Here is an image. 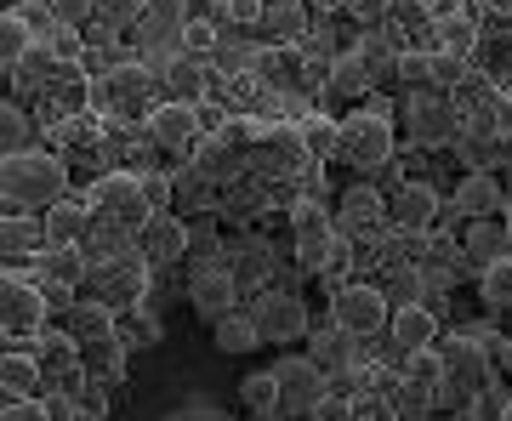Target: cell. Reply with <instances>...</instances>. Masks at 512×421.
Wrapping results in <instances>:
<instances>
[{"instance_id":"cell-34","label":"cell","mask_w":512,"mask_h":421,"mask_svg":"<svg viewBox=\"0 0 512 421\" xmlns=\"http://www.w3.org/2000/svg\"><path fill=\"white\" fill-rule=\"evenodd\" d=\"M0 148H6V154L29 148V120H23L18 103H6V109H0Z\"/></svg>"},{"instance_id":"cell-45","label":"cell","mask_w":512,"mask_h":421,"mask_svg":"<svg viewBox=\"0 0 512 421\" xmlns=\"http://www.w3.org/2000/svg\"><path fill=\"white\" fill-rule=\"evenodd\" d=\"M501 365L512 370V342H507V336H501Z\"/></svg>"},{"instance_id":"cell-26","label":"cell","mask_w":512,"mask_h":421,"mask_svg":"<svg viewBox=\"0 0 512 421\" xmlns=\"http://www.w3.org/2000/svg\"><path fill=\"white\" fill-rule=\"evenodd\" d=\"M370 80H376V69H370L359 52H342L330 63V97H365Z\"/></svg>"},{"instance_id":"cell-22","label":"cell","mask_w":512,"mask_h":421,"mask_svg":"<svg viewBox=\"0 0 512 421\" xmlns=\"http://www.w3.org/2000/svg\"><path fill=\"white\" fill-rule=\"evenodd\" d=\"M35 274L40 279H63V285H80V279L92 274V262L80 257V245H46L35 257Z\"/></svg>"},{"instance_id":"cell-39","label":"cell","mask_w":512,"mask_h":421,"mask_svg":"<svg viewBox=\"0 0 512 421\" xmlns=\"http://www.w3.org/2000/svg\"><path fill=\"white\" fill-rule=\"evenodd\" d=\"M456 12H467V0H421V18L427 23H444V18H456Z\"/></svg>"},{"instance_id":"cell-35","label":"cell","mask_w":512,"mask_h":421,"mask_svg":"<svg viewBox=\"0 0 512 421\" xmlns=\"http://www.w3.org/2000/svg\"><path fill=\"white\" fill-rule=\"evenodd\" d=\"M183 23V52H217V23L211 18H194V12H188V18H177Z\"/></svg>"},{"instance_id":"cell-10","label":"cell","mask_w":512,"mask_h":421,"mask_svg":"<svg viewBox=\"0 0 512 421\" xmlns=\"http://www.w3.org/2000/svg\"><path fill=\"white\" fill-rule=\"evenodd\" d=\"M92 217H97L92 194H86V200H80V194H63L57 205H46V211H40L46 239H52V245H80V239L92 234Z\"/></svg>"},{"instance_id":"cell-18","label":"cell","mask_w":512,"mask_h":421,"mask_svg":"<svg viewBox=\"0 0 512 421\" xmlns=\"http://www.w3.org/2000/svg\"><path fill=\"white\" fill-rule=\"evenodd\" d=\"M387 336H393L404 353L433 348V336H439V319H433V308H421V302H404V308H393V319H387Z\"/></svg>"},{"instance_id":"cell-38","label":"cell","mask_w":512,"mask_h":421,"mask_svg":"<svg viewBox=\"0 0 512 421\" xmlns=\"http://www.w3.org/2000/svg\"><path fill=\"white\" fill-rule=\"evenodd\" d=\"M0 421H52V410H46V399H6Z\"/></svg>"},{"instance_id":"cell-42","label":"cell","mask_w":512,"mask_h":421,"mask_svg":"<svg viewBox=\"0 0 512 421\" xmlns=\"http://www.w3.org/2000/svg\"><path fill=\"white\" fill-rule=\"evenodd\" d=\"M387 6H393V0H348V12H353V18H382Z\"/></svg>"},{"instance_id":"cell-14","label":"cell","mask_w":512,"mask_h":421,"mask_svg":"<svg viewBox=\"0 0 512 421\" xmlns=\"http://www.w3.org/2000/svg\"><path fill=\"white\" fill-rule=\"evenodd\" d=\"M450 205H456V217L473 222V217H495V211H507L512 200H507V188L495 183V171H473V177L456 188V200H450Z\"/></svg>"},{"instance_id":"cell-24","label":"cell","mask_w":512,"mask_h":421,"mask_svg":"<svg viewBox=\"0 0 512 421\" xmlns=\"http://www.w3.org/2000/svg\"><path fill=\"white\" fill-rule=\"evenodd\" d=\"M35 46H40V35H35V23H29V12H23V6L0 18V57H6V69H18Z\"/></svg>"},{"instance_id":"cell-3","label":"cell","mask_w":512,"mask_h":421,"mask_svg":"<svg viewBox=\"0 0 512 421\" xmlns=\"http://www.w3.org/2000/svg\"><path fill=\"white\" fill-rule=\"evenodd\" d=\"M336 160H348L353 171H382L393 160V120L387 109H359L342 120V137H336Z\"/></svg>"},{"instance_id":"cell-9","label":"cell","mask_w":512,"mask_h":421,"mask_svg":"<svg viewBox=\"0 0 512 421\" xmlns=\"http://www.w3.org/2000/svg\"><path fill=\"white\" fill-rule=\"evenodd\" d=\"M336 228H342V234H359V239H376L382 228H393V222H387V200L365 183L348 188V194H342V211H336Z\"/></svg>"},{"instance_id":"cell-21","label":"cell","mask_w":512,"mask_h":421,"mask_svg":"<svg viewBox=\"0 0 512 421\" xmlns=\"http://www.w3.org/2000/svg\"><path fill=\"white\" fill-rule=\"evenodd\" d=\"M69 330L80 336V348H97V342H120V319H114L109 302H74V308H69Z\"/></svg>"},{"instance_id":"cell-6","label":"cell","mask_w":512,"mask_h":421,"mask_svg":"<svg viewBox=\"0 0 512 421\" xmlns=\"http://www.w3.org/2000/svg\"><path fill=\"white\" fill-rule=\"evenodd\" d=\"M393 313H387V296L376 285H342L330 296V325L353 330V336H376Z\"/></svg>"},{"instance_id":"cell-29","label":"cell","mask_w":512,"mask_h":421,"mask_svg":"<svg viewBox=\"0 0 512 421\" xmlns=\"http://www.w3.org/2000/svg\"><path fill=\"white\" fill-rule=\"evenodd\" d=\"M433 29H439V52L473 57V46H478V23L467 18V12H456V18H444V23H433Z\"/></svg>"},{"instance_id":"cell-1","label":"cell","mask_w":512,"mask_h":421,"mask_svg":"<svg viewBox=\"0 0 512 421\" xmlns=\"http://www.w3.org/2000/svg\"><path fill=\"white\" fill-rule=\"evenodd\" d=\"M69 194V165L57 160L52 148H18L0 160V200L6 211H46Z\"/></svg>"},{"instance_id":"cell-44","label":"cell","mask_w":512,"mask_h":421,"mask_svg":"<svg viewBox=\"0 0 512 421\" xmlns=\"http://www.w3.org/2000/svg\"><path fill=\"white\" fill-rule=\"evenodd\" d=\"M171 421H222V416H211V410H183V416H171Z\"/></svg>"},{"instance_id":"cell-32","label":"cell","mask_w":512,"mask_h":421,"mask_svg":"<svg viewBox=\"0 0 512 421\" xmlns=\"http://www.w3.org/2000/svg\"><path fill=\"white\" fill-rule=\"evenodd\" d=\"M296 63H302L296 52L274 46V52H262V57H256V74H262V86H296Z\"/></svg>"},{"instance_id":"cell-23","label":"cell","mask_w":512,"mask_h":421,"mask_svg":"<svg viewBox=\"0 0 512 421\" xmlns=\"http://www.w3.org/2000/svg\"><path fill=\"white\" fill-rule=\"evenodd\" d=\"M211 330H217V353H251V348L268 342L262 325H256V313H222Z\"/></svg>"},{"instance_id":"cell-28","label":"cell","mask_w":512,"mask_h":421,"mask_svg":"<svg viewBox=\"0 0 512 421\" xmlns=\"http://www.w3.org/2000/svg\"><path fill=\"white\" fill-rule=\"evenodd\" d=\"M478 296H484L490 308H512V251L495 257L490 268H478Z\"/></svg>"},{"instance_id":"cell-41","label":"cell","mask_w":512,"mask_h":421,"mask_svg":"<svg viewBox=\"0 0 512 421\" xmlns=\"http://www.w3.org/2000/svg\"><path fill=\"white\" fill-rule=\"evenodd\" d=\"M222 12H228V23H256L262 18V0H228Z\"/></svg>"},{"instance_id":"cell-17","label":"cell","mask_w":512,"mask_h":421,"mask_svg":"<svg viewBox=\"0 0 512 421\" xmlns=\"http://www.w3.org/2000/svg\"><path fill=\"white\" fill-rule=\"evenodd\" d=\"M143 239H148V251H143L148 268H165V262H183L188 257V228L171 217V211H160V217L148 222Z\"/></svg>"},{"instance_id":"cell-12","label":"cell","mask_w":512,"mask_h":421,"mask_svg":"<svg viewBox=\"0 0 512 421\" xmlns=\"http://www.w3.org/2000/svg\"><path fill=\"white\" fill-rule=\"evenodd\" d=\"M467 262L473 268H490L495 257H507V245H512V211H495V217H473L467 222Z\"/></svg>"},{"instance_id":"cell-4","label":"cell","mask_w":512,"mask_h":421,"mask_svg":"<svg viewBox=\"0 0 512 421\" xmlns=\"http://www.w3.org/2000/svg\"><path fill=\"white\" fill-rule=\"evenodd\" d=\"M52 313V296L40 274H6L0 279V325H6V348H18L23 336H40Z\"/></svg>"},{"instance_id":"cell-30","label":"cell","mask_w":512,"mask_h":421,"mask_svg":"<svg viewBox=\"0 0 512 421\" xmlns=\"http://www.w3.org/2000/svg\"><path fill=\"white\" fill-rule=\"evenodd\" d=\"M336 137H342V126L325 120V114H308V120H302V143H308L313 160H336Z\"/></svg>"},{"instance_id":"cell-7","label":"cell","mask_w":512,"mask_h":421,"mask_svg":"<svg viewBox=\"0 0 512 421\" xmlns=\"http://www.w3.org/2000/svg\"><path fill=\"white\" fill-rule=\"evenodd\" d=\"M200 131H205L200 103H188V97H171V103H154L148 109V137L160 148H194Z\"/></svg>"},{"instance_id":"cell-46","label":"cell","mask_w":512,"mask_h":421,"mask_svg":"<svg viewBox=\"0 0 512 421\" xmlns=\"http://www.w3.org/2000/svg\"><path fill=\"white\" fill-rule=\"evenodd\" d=\"M495 421H512V399H507V404H501V416H495Z\"/></svg>"},{"instance_id":"cell-43","label":"cell","mask_w":512,"mask_h":421,"mask_svg":"<svg viewBox=\"0 0 512 421\" xmlns=\"http://www.w3.org/2000/svg\"><path fill=\"white\" fill-rule=\"evenodd\" d=\"M148 12H160V18H188V0H148Z\"/></svg>"},{"instance_id":"cell-27","label":"cell","mask_w":512,"mask_h":421,"mask_svg":"<svg viewBox=\"0 0 512 421\" xmlns=\"http://www.w3.org/2000/svg\"><path fill=\"white\" fill-rule=\"evenodd\" d=\"M308 359H313L319 370H342V365H353V330L330 325V330H319V336H308Z\"/></svg>"},{"instance_id":"cell-19","label":"cell","mask_w":512,"mask_h":421,"mask_svg":"<svg viewBox=\"0 0 512 421\" xmlns=\"http://www.w3.org/2000/svg\"><path fill=\"white\" fill-rule=\"evenodd\" d=\"M456 131V103H444V97L421 92L416 103H410V137L416 143H444Z\"/></svg>"},{"instance_id":"cell-16","label":"cell","mask_w":512,"mask_h":421,"mask_svg":"<svg viewBox=\"0 0 512 421\" xmlns=\"http://www.w3.org/2000/svg\"><path fill=\"white\" fill-rule=\"evenodd\" d=\"M40 245H52V239H46V222H35L29 211H6V217H0V257L6 262L40 257Z\"/></svg>"},{"instance_id":"cell-15","label":"cell","mask_w":512,"mask_h":421,"mask_svg":"<svg viewBox=\"0 0 512 421\" xmlns=\"http://www.w3.org/2000/svg\"><path fill=\"white\" fill-rule=\"evenodd\" d=\"M0 387H6V399H46V365H40L35 353L6 348V359H0Z\"/></svg>"},{"instance_id":"cell-33","label":"cell","mask_w":512,"mask_h":421,"mask_svg":"<svg viewBox=\"0 0 512 421\" xmlns=\"http://www.w3.org/2000/svg\"><path fill=\"white\" fill-rule=\"evenodd\" d=\"M450 103H456V114H473L478 103H495V86L484 80V74H473V69H467V74L456 80V97H450Z\"/></svg>"},{"instance_id":"cell-20","label":"cell","mask_w":512,"mask_h":421,"mask_svg":"<svg viewBox=\"0 0 512 421\" xmlns=\"http://www.w3.org/2000/svg\"><path fill=\"white\" fill-rule=\"evenodd\" d=\"M35 359L46 365V376H69V370L86 365V348L74 330H40L35 336Z\"/></svg>"},{"instance_id":"cell-31","label":"cell","mask_w":512,"mask_h":421,"mask_svg":"<svg viewBox=\"0 0 512 421\" xmlns=\"http://www.w3.org/2000/svg\"><path fill=\"white\" fill-rule=\"evenodd\" d=\"M393 69H399V80L404 86H439V57L433 52H399V63H393Z\"/></svg>"},{"instance_id":"cell-2","label":"cell","mask_w":512,"mask_h":421,"mask_svg":"<svg viewBox=\"0 0 512 421\" xmlns=\"http://www.w3.org/2000/svg\"><path fill=\"white\" fill-rule=\"evenodd\" d=\"M92 205H97V217L109 222L114 234H143L148 222L160 217L154 200H148L143 177H131V171H109V177H97V183H92Z\"/></svg>"},{"instance_id":"cell-13","label":"cell","mask_w":512,"mask_h":421,"mask_svg":"<svg viewBox=\"0 0 512 421\" xmlns=\"http://www.w3.org/2000/svg\"><path fill=\"white\" fill-rule=\"evenodd\" d=\"M188 302H194V313H200V319H211V325H217L222 313H234L239 279L228 274V268H205V274L188 285Z\"/></svg>"},{"instance_id":"cell-11","label":"cell","mask_w":512,"mask_h":421,"mask_svg":"<svg viewBox=\"0 0 512 421\" xmlns=\"http://www.w3.org/2000/svg\"><path fill=\"white\" fill-rule=\"evenodd\" d=\"M444 217V200L427 183H399L393 200H387V222L393 228H433Z\"/></svg>"},{"instance_id":"cell-5","label":"cell","mask_w":512,"mask_h":421,"mask_svg":"<svg viewBox=\"0 0 512 421\" xmlns=\"http://www.w3.org/2000/svg\"><path fill=\"white\" fill-rule=\"evenodd\" d=\"M274 376L279 393H285V421H308L319 410V399L330 393V370H319L313 359H279Z\"/></svg>"},{"instance_id":"cell-37","label":"cell","mask_w":512,"mask_h":421,"mask_svg":"<svg viewBox=\"0 0 512 421\" xmlns=\"http://www.w3.org/2000/svg\"><path fill=\"white\" fill-rule=\"evenodd\" d=\"M52 6H57V23H69V29L97 23V0H52Z\"/></svg>"},{"instance_id":"cell-40","label":"cell","mask_w":512,"mask_h":421,"mask_svg":"<svg viewBox=\"0 0 512 421\" xmlns=\"http://www.w3.org/2000/svg\"><path fill=\"white\" fill-rule=\"evenodd\" d=\"M143 188H148V200H154V211H171V194H177L171 177H143Z\"/></svg>"},{"instance_id":"cell-25","label":"cell","mask_w":512,"mask_h":421,"mask_svg":"<svg viewBox=\"0 0 512 421\" xmlns=\"http://www.w3.org/2000/svg\"><path fill=\"white\" fill-rule=\"evenodd\" d=\"M239 393H245V404H251L262 421H285V393H279L274 370H256V376H245V382H239Z\"/></svg>"},{"instance_id":"cell-8","label":"cell","mask_w":512,"mask_h":421,"mask_svg":"<svg viewBox=\"0 0 512 421\" xmlns=\"http://www.w3.org/2000/svg\"><path fill=\"white\" fill-rule=\"evenodd\" d=\"M251 313H256V325H262L268 342H302L308 336V302L291 291H268Z\"/></svg>"},{"instance_id":"cell-36","label":"cell","mask_w":512,"mask_h":421,"mask_svg":"<svg viewBox=\"0 0 512 421\" xmlns=\"http://www.w3.org/2000/svg\"><path fill=\"white\" fill-rule=\"evenodd\" d=\"M308 421H359V404H353L348 393H325V399H319V410H313Z\"/></svg>"}]
</instances>
